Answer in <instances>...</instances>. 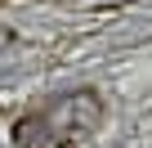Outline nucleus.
<instances>
[{"label": "nucleus", "instance_id": "1", "mask_svg": "<svg viewBox=\"0 0 152 148\" xmlns=\"http://www.w3.org/2000/svg\"><path fill=\"white\" fill-rule=\"evenodd\" d=\"M99 121H103V99L94 90H72V94H54V99L27 108L9 135L18 148H63L72 139L90 135Z\"/></svg>", "mask_w": 152, "mask_h": 148}]
</instances>
